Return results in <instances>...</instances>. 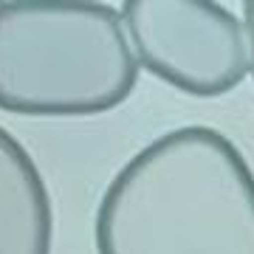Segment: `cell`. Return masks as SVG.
I'll return each instance as SVG.
<instances>
[{"mask_svg": "<svg viewBox=\"0 0 254 254\" xmlns=\"http://www.w3.org/2000/svg\"><path fill=\"white\" fill-rule=\"evenodd\" d=\"M99 254H254V175L223 133L178 127L119 170L96 209Z\"/></svg>", "mask_w": 254, "mask_h": 254, "instance_id": "obj_1", "label": "cell"}, {"mask_svg": "<svg viewBox=\"0 0 254 254\" xmlns=\"http://www.w3.org/2000/svg\"><path fill=\"white\" fill-rule=\"evenodd\" d=\"M138 60L105 3H0V110L96 116L133 93Z\"/></svg>", "mask_w": 254, "mask_h": 254, "instance_id": "obj_2", "label": "cell"}, {"mask_svg": "<svg viewBox=\"0 0 254 254\" xmlns=\"http://www.w3.org/2000/svg\"><path fill=\"white\" fill-rule=\"evenodd\" d=\"M138 63L192 96H220L249 73L240 20L209 0H127L122 6Z\"/></svg>", "mask_w": 254, "mask_h": 254, "instance_id": "obj_3", "label": "cell"}, {"mask_svg": "<svg viewBox=\"0 0 254 254\" xmlns=\"http://www.w3.org/2000/svg\"><path fill=\"white\" fill-rule=\"evenodd\" d=\"M51 198L26 147L0 127V254H51Z\"/></svg>", "mask_w": 254, "mask_h": 254, "instance_id": "obj_4", "label": "cell"}, {"mask_svg": "<svg viewBox=\"0 0 254 254\" xmlns=\"http://www.w3.org/2000/svg\"><path fill=\"white\" fill-rule=\"evenodd\" d=\"M246 14V31H249V48H252V57H249V71L254 73V0H249L243 6Z\"/></svg>", "mask_w": 254, "mask_h": 254, "instance_id": "obj_5", "label": "cell"}]
</instances>
